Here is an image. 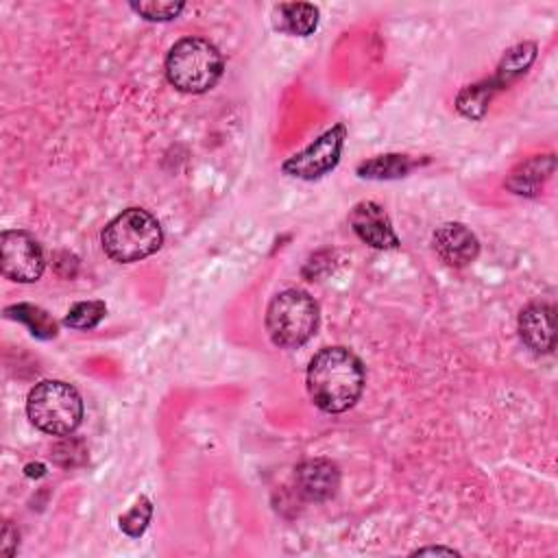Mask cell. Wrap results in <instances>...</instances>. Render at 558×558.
Returning <instances> with one entry per match:
<instances>
[{
	"label": "cell",
	"mask_w": 558,
	"mask_h": 558,
	"mask_svg": "<svg viewBox=\"0 0 558 558\" xmlns=\"http://www.w3.org/2000/svg\"><path fill=\"white\" fill-rule=\"evenodd\" d=\"M554 172V155H538L521 161L506 179V187L519 196H536Z\"/></svg>",
	"instance_id": "7c38bea8"
},
{
	"label": "cell",
	"mask_w": 558,
	"mask_h": 558,
	"mask_svg": "<svg viewBox=\"0 0 558 558\" xmlns=\"http://www.w3.org/2000/svg\"><path fill=\"white\" fill-rule=\"evenodd\" d=\"M536 59V44L534 41H523L512 46L499 61L497 72L493 76L495 85L501 89L506 85H510L512 81H517L521 74L527 72V68L532 65V61Z\"/></svg>",
	"instance_id": "5bb4252c"
},
{
	"label": "cell",
	"mask_w": 558,
	"mask_h": 558,
	"mask_svg": "<svg viewBox=\"0 0 558 558\" xmlns=\"http://www.w3.org/2000/svg\"><path fill=\"white\" fill-rule=\"evenodd\" d=\"M318 327V303L305 290H283L272 296L266 310V331L272 344L296 349L305 344Z\"/></svg>",
	"instance_id": "5b68a950"
},
{
	"label": "cell",
	"mask_w": 558,
	"mask_h": 558,
	"mask_svg": "<svg viewBox=\"0 0 558 558\" xmlns=\"http://www.w3.org/2000/svg\"><path fill=\"white\" fill-rule=\"evenodd\" d=\"M519 336L534 353H551L556 347V312L549 303H530L521 310Z\"/></svg>",
	"instance_id": "8fae6325"
},
{
	"label": "cell",
	"mask_w": 558,
	"mask_h": 558,
	"mask_svg": "<svg viewBox=\"0 0 558 558\" xmlns=\"http://www.w3.org/2000/svg\"><path fill=\"white\" fill-rule=\"evenodd\" d=\"M432 244H434L436 255L447 266H453V268L469 266L480 253V240L462 222L440 225L432 235Z\"/></svg>",
	"instance_id": "30bf717a"
},
{
	"label": "cell",
	"mask_w": 558,
	"mask_h": 558,
	"mask_svg": "<svg viewBox=\"0 0 558 558\" xmlns=\"http://www.w3.org/2000/svg\"><path fill=\"white\" fill-rule=\"evenodd\" d=\"M161 242L163 231L159 220L142 207L124 209L113 220H109L100 233L102 251L118 264L140 262L157 253Z\"/></svg>",
	"instance_id": "3957f363"
},
{
	"label": "cell",
	"mask_w": 558,
	"mask_h": 558,
	"mask_svg": "<svg viewBox=\"0 0 558 558\" xmlns=\"http://www.w3.org/2000/svg\"><path fill=\"white\" fill-rule=\"evenodd\" d=\"M168 83L185 94L209 92L222 76V52L203 37H183L166 54Z\"/></svg>",
	"instance_id": "7a4b0ae2"
},
{
	"label": "cell",
	"mask_w": 558,
	"mask_h": 558,
	"mask_svg": "<svg viewBox=\"0 0 558 558\" xmlns=\"http://www.w3.org/2000/svg\"><path fill=\"white\" fill-rule=\"evenodd\" d=\"M499 87L495 85V81H482V83H475V85H466L458 98H456V109L464 116V118H471V120H480L486 109H488V102L493 100L495 92Z\"/></svg>",
	"instance_id": "e0dca14e"
},
{
	"label": "cell",
	"mask_w": 558,
	"mask_h": 558,
	"mask_svg": "<svg viewBox=\"0 0 558 558\" xmlns=\"http://www.w3.org/2000/svg\"><path fill=\"white\" fill-rule=\"evenodd\" d=\"M412 554L418 556V554H458V551L453 547H423V549H416Z\"/></svg>",
	"instance_id": "7402d4cb"
},
{
	"label": "cell",
	"mask_w": 558,
	"mask_h": 558,
	"mask_svg": "<svg viewBox=\"0 0 558 558\" xmlns=\"http://www.w3.org/2000/svg\"><path fill=\"white\" fill-rule=\"evenodd\" d=\"M320 11L312 2H283L275 9V28L292 35L307 37L318 26Z\"/></svg>",
	"instance_id": "4fadbf2b"
},
{
	"label": "cell",
	"mask_w": 558,
	"mask_h": 558,
	"mask_svg": "<svg viewBox=\"0 0 558 558\" xmlns=\"http://www.w3.org/2000/svg\"><path fill=\"white\" fill-rule=\"evenodd\" d=\"M150 517H153V504L148 497H140L131 510H126L120 519H118V525L120 530L126 534V536H142L150 523Z\"/></svg>",
	"instance_id": "d6986e66"
},
{
	"label": "cell",
	"mask_w": 558,
	"mask_h": 558,
	"mask_svg": "<svg viewBox=\"0 0 558 558\" xmlns=\"http://www.w3.org/2000/svg\"><path fill=\"white\" fill-rule=\"evenodd\" d=\"M366 381L362 360L347 347L320 349L307 366V392L314 405L327 414L349 410L362 395Z\"/></svg>",
	"instance_id": "6da1fadb"
},
{
	"label": "cell",
	"mask_w": 558,
	"mask_h": 558,
	"mask_svg": "<svg viewBox=\"0 0 558 558\" xmlns=\"http://www.w3.org/2000/svg\"><path fill=\"white\" fill-rule=\"evenodd\" d=\"M107 314V305L102 301H81V303H74L63 323L70 327V329H78V331H87V329H94Z\"/></svg>",
	"instance_id": "ac0fdd59"
},
{
	"label": "cell",
	"mask_w": 558,
	"mask_h": 558,
	"mask_svg": "<svg viewBox=\"0 0 558 558\" xmlns=\"http://www.w3.org/2000/svg\"><path fill=\"white\" fill-rule=\"evenodd\" d=\"M137 15H142L148 22H170L179 17V13L185 9V2H131L129 4Z\"/></svg>",
	"instance_id": "ffe728a7"
},
{
	"label": "cell",
	"mask_w": 558,
	"mask_h": 558,
	"mask_svg": "<svg viewBox=\"0 0 558 558\" xmlns=\"http://www.w3.org/2000/svg\"><path fill=\"white\" fill-rule=\"evenodd\" d=\"M26 414L37 429L50 436H68L83 421V399L72 384L44 379L31 388Z\"/></svg>",
	"instance_id": "277c9868"
},
{
	"label": "cell",
	"mask_w": 558,
	"mask_h": 558,
	"mask_svg": "<svg viewBox=\"0 0 558 558\" xmlns=\"http://www.w3.org/2000/svg\"><path fill=\"white\" fill-rule=\"evenodd\" d=\"M294 484H296V493L305 501L320 504L331 499L338 493L340 469L336 462L327 458H310L294 469Z\"/></svg>",
	"instance_id": "9c48e42d"
},
{
	"label": "cell",
	"mask_w": 558,
	"mask_h": 558,
	"mask_svg": "<svg viewBox=\"0 0 558 558\" xmlns=\"http://www.w3.org/2000/svg\"><path fill=\"white\" fill-rule=\"evenodd\" d=\"M7 318H13V320H20L22 325L28 327V331L39 338V340H50L57 336V323L54 318L37 307V305H31V303H15V305H9L4 310Z\"/></svg>",
	"instance_id": "9a60e30c"
},
{
	"label": "cell",
	"mask_w": 558,
	"mask_h": 558,
	"mask_svg": "<svg viewBox=\"0 0 558 558\" xmlns=\"http://www.w3.org/2000/svg\"><path fill=\"white\" fill-rule=\"evenodd\" d=\"M0 268L9 281L33 283L44 275L46 257L39 242L17 229L2 231L0 235Z\"/></svg>",
	"instance_id": "52a82bcc"
},
{
	"label": "cell",
	"mask_w": 558,
	"mask_h": 558,
	"mask_svg": "<svg viewBox=\"0 0 558 558\" xmlns=\"http://www.w3.org/2000/svg\"><path fill=\"white\" fill-rule=\"evenodd\" d=\"M349 225L355 231V235L377 251H390L399 248V238L392 229V222L381 205L375 201H360L349 211Z\"/></svg>",
	"instance_id": "ba28073f"
},
{
	"label": "cell",
	"mask_w": 558,
	"mask_h": 558,
	"mask_svg": "<svg viewBox=\"0 0 558 558\" xmlns=\"http://www.w3.org/2000/svg\"><path fill=\"white\" fill-rule=\"evenodd\" d=\"M416 166L408 155H377L357 166V174L364 179H399L405 177Z\"/></svg>",
	"instance_id": "2e32d148"
},
{
	"label": "cell",
	"mask_w": 558,
	"mask_h": 558,
	"mask_svg": "<svg viewBox=\"0 0 558 558\" xmlns=\"http://www.w3.org/2000/svg\"><path fill=\"white\" fill-rule=\"evenodd\" d=\"M344 140H347V126L336 124L327 129L323 135H318L312 144H307L301 153L288 157L281 163V170L288 177L303 179V181L320 179L338 166Z\"/></svg>",
	"instance_id": "8992f818"
},
{
	"label": "cell",
	"mask_w": 558,
	"mask_h": 558,
	"mask_svg": "<svg viewBox=\"0 0 558 558\" xmlns=\"http://www.w3.org/2000/svg\"><path fill=\"white\" fill-rule=\"evenodd\" d=\"M17 541H20L17 530L7 521L4 527H2V554L13 556V554H15V547H17Z\"/></svg>",
	"instance_id": "44dd1931"
}]
</instances>
